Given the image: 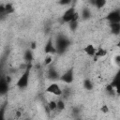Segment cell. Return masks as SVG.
<instances>
[{"mask_svg": "<svg viewBox=\"0 0 120 120\" xmlns=\"http://www.w3.org/2000/svg\"><path fill=\"white\" fill-rule=\"evenodd\" d=\"M107 52H107L106 49H103L101 46H99L98 49H96V53H95V56H94L95 61H97V59L99 58V57L106 56V55H107Z\"/></svg>", "mask_w": 120, "mask_h": 120, "instance_id": "obj_10", "label": "cell"}, {"mask_svg": "<svg viewBox=\"0 0 120 120\" xmlns=\"http://www.w3.org/2000/svg\"><path fill=\"white\" fill-rule=\"evenodd\" d=\"M115 63L117 65H119V63H120V55H116L115 56Z\"/></svg>", "mask_w": 120, "mask_h": 120, "instance_id": "obj_28", "label": "cell"}, {"mask_svg": "<svg viewBox=\"0 0 120 120\" xmlns=\"http://www.w3.org/2000/svg\"><path fill=\"white\" fill-rule=\"evenodd\" d=\"M114 91H115V89H114L111 84H108V85L106 86V92H107L109 95L112 96V95L114 94Z\"/></svg>", "mask_w": 120, "mask_h": 120, "instance_id": "obj_20", "label": "cell"}, {"mask_svg": "<svg viewBox=\"0 0 120 120\" xmlns=\"http://www.w3.org/2000/svg\"><path fill=\"white\" fill-rule=\"evenodd\" d=\"M0 120H5V106L0 109Z\"/></svg>", "mask_w": 120, "mask_h": 120, "instance_id": "obj_25", "label": "cell"}, {"mask_svg": "<svg viewBox=\"0 0 120 120\" xmlns=\"http://www.w3.org/2000/svg\"><path fill=\"white\" fill-rule=\"evenodd\" d=\"M48 75H49V77L52 78V79H59V77H60V75L58 74L57 70H56L53 67H51V68H50L49 72H48Z\"/></svg>", "mask_w": 120, "mask_h": 120, "instance_id": "obj_12", "label": "cell"}, {"mask_svg": "<svg viewBox=\"0 0 120 120\" xmlns=\"http://www.w3.org/2000/svg\"><path fill=\"white\" fill-rule=\"evenodd\" d=\"M70 2L71 1H69V0H64V1H60L59 4L60 5H68V4H70Z\"/></svg>", "mask_w": 120, "mask_h": 120, "instance_id": "obj_27", "label": "cell"}, {"mask_svg": "<svg viewBox=\"0 0 120 120\" xmlns=\"http://www.w3.org/2000/svg\"><path fill=\"white\" fill-rule=\"evenodd\" d=\"M52 62V57L51 55H49V56H47V57L45 58V60H44V65H45V66H49Z\"/></svg>", "mask_w": 120, "mask_h": 120, "instance_id": "obj_23", "label": "cell"}, {"mask_svg": "<svg viewBox=\"0 0 120 120\" xmlns=\"http://www.w3.org/2000/svg\"><path fill=\"white\" fill-rule=\"evenodd\" d=\"M30 68H31V64H28L26 66L25 71L18 79V81L16 82V85L19 88L22 89V88H25L28 85V83H29V75H30Z\"/></svg>", "mask_w": 120, "mask_h": 120, "instance_id": "obj_1", "label": "cell"}, {"mask_svg": "<svg viewBox=\"0 0 120 120\" xmlns=\"http://www.w3.org/2000/svg\"><path fill=\"white\" fill-rule=\"evenodd\" d=\"M91 3L98 8H101L105 6L106 1L105 0H95V1H91Z\"/></svg>", "mask_w": 120, "mask_h": 120, "instance_id": "obj_14", "label": "cell"}, {"mask_svg": "<svg viewBox=\"0 0 120 120\" xmlns=\"http://www.w3.org/2000/svg\"><path fill=\"white\" fill-rule=\"evenodd\" d=\"M111 30L112 33L114 35H119L120 33V22H114V23H111Z\"/></svg>", "mask_w": 120, "mask_h": 120, "instance_id": "obj_11", "label": "cell"}, {"mask_svg": "<svg viewBox=\"0 0 120 120\" xmlns=\"http://www.w3.org/2000/svg\"><path fill=\"white\" fill-rule=\"evenodd\" d=\"M99 111H100L102 113H108V112H110V109H109L108 105H106V104H103V105L100 107Z\"/></svg>", "mask_w": 120, "mask_h": 120, "instance_id": "obj_22", "label": "cell"}, {"mask_svg": "<svg viewBox=\"0 0 120 120\" xmlns=\"http://www.w3.org/2000/svg\"><path fill=\"white\" fill-rule=\"evenodd\" d=\"M8 89V82L6 81L5 78H1L0 79V95L3 96L7 94Z\"/></svg>", "mask_w": 120, "mask_h": 120, "instance_id": "obj_8", "label": "cell"}, {"mask_svg": "<svg viewBox=\"0 0 120 120\" xmlns=\"http://www.w3.org/2000/svg\"><path fill=\"white\" fill-rule=\"evenodd\" d=\"M75 12H76V9H75L74 7L68 8L64 12V14L62 15V21H63L64 22H71L72 17H73V15H74Z\"/></svg>", "mask_w": 120, "mask_h": 120, "instance_id": "obj_5", "label": "cell"}, {"mask_svg": "<svg viewBox=\"0 0 120 120\" xmlns=\"http://www.w3.org/2000/svg\"><path fill=\"white\" fill-rule=\"evenodd\" d=\"M82 51L84 52V53L88 56H95V53H96V48L94 47V45L92 44H87L83 49Z\"/></svg>", "mask_w": 120, "mask_h": 120, "instance_id": "obj_9", "label": "cell"}, {"mask_svg": "<svg viewBox=\"0 0 120 120\" xmlns=\"http://www.w3.org/2000/svg\"><path fill=\"white\" fill-rule=\"evenodd\" d=\"M25 120H30V119H25Z\"/></svg>", "mask_w": 120, "mask_h": 120, "instance_id": "obj_30", "label": "cell"}, {"mask_svg": "<svg viewBox=\"0 0 120 120\" xmlns=\"http://www.w3.org/2000/svg\"><path fill=\"white\" fill-rule=\"evenodd\" d=\"M68 26H69V28H70L72 31H74V30H76L77 27H78V22H68Z\"/></svg>", "mask_w": 120, "mask_h": 120, "instance_id": "obj_21", "label": "cell"}, {"mask_svg": "<svg viewBox=\"0 0 120 120\" xmlns=\"http://www.w3.org/2000/svg\"><path fill=\"white\" fill-rule=\"evenodd\" d=\"M59 80L63 82H66V83H71L74 80V73H73V68H69L68 69L64 74H62L60 77H59Z\"/></svg>", "mask_w": 120, "mask_h": 120, "instance_id": "obj_3", "label": "cell"}, {"mask_svg": "<svg viewBox=\"0 0 120 120\" xmlns=\"http://www.w3.org/2000/svg\"><path fill=\"white\" fill-rule=\"evenodd\" d=\"M90 15H91V13H90V10H89L88 8H83V9H82V19L86 20V19L90 18Z\"/></svg>", "mask_w": 120, "mask_h": 120, "instance_id": "obj_18", "label": "cell"}, {"mask_svg": "<svg viewBox=\"0 0 120 120\" xmlns=\"http://www.w3.org/2000/svg\"><path fill=\"white\" fill-rule=\"evenodd\" d=\"M44 52L47 54H54L56 52V49H55V46L53 45V42H52V38H50L47 41V43L45 44Z\"/></svg>", "mask_w": 120, "mask_h": 120, "instance_id": "obj_7", "label": "cell"}, {"mask_svg": "<svg viewBox=\"0 0 120 120\" xmlns=\"http://www.w3.org/2000/svg\"><path fill=\"white\" fill-rule=\"evenodd\" d=\"M2 16H7L5 11V5H0V17Z\"/></svg>", "mask_w": 120, "mask_h": 120, "instance_id": "obj_24", "label": "cell"}, {"mask_svg": "<svg viewBox=\"0 0 120 120\" xmlns=\"http://www.w3.org/2000/svg\"><path fill=\"white\" fill-rule=\"evenodd\" d=\"M65 108H66V104H65L64 100L59 99V100L56 101V110H57V111L62 112V111L65 110Z\"/></svg>", "mask_w": 120, "mask_h": 120, "instance_id": "obj_16", "label": "cell"}, {"mask_svg": "<svg viewBox=\"0 0 120 120\" xmlns=\"http://www.w3.org/2000/svg\"><path fill=\"white\" fill-rule=\"evenodd\" d=\"M77 120H81V119H77Z\"/></svg>", "mask_w": 120, "mask_h": 120, "instance_id": "obj_31", "label": "cell"}, {"mask_svg": "<svg viewBox=\"0 0 120 120\" xmlns=\"http://www.w3.org/2000/svg\"><path fill=\"white\" fill-rule=\"evenodd\" d=\"M48 109H49L51 112L55 111V110H56V101H54V100L49 101V103H48Z\"/></svg>", "mask_w": 120, "mask_h": 120, "instance_id": "obj_19", "label": "cell"}, {"mask_svg": "<svg viewBox=\"0 0 120 120\" xmlns=\"http://www.w3.org/2000/svg\"><path fill=\"white\" fill-rule=\"evenodd\" d=\"M34 49H36V42L35 41H33L31 43V50H34Z\"/></svg>", "mask_w": 120, "mask_h": 120, "instance_id": "obj_29", "label": "cell"}, {"mask_svg": "<svg viewBox=\"0 0 120 120\" xmlns=\"http://www.w3.org/2000/svg\"><path fill=\"white\" fill-rule=\"evenodd\" d=\"M106 20L109 21L110 23L120 22V12H119V10H113V11L110 12L106 16Z\"/></svg>", "mask_w": 120, "mask_h": 120, "instance_id": "obj_6", "label": "cell"}, {"mask_svg": "<svg viewBox=\"0 0 120 120\" xmlns=\"http://www.w3.org/2000/svg\"><path fill=\"white\" fill-rule=\"evenodd\" d=\"M22 112L21 111H16V112H15V118L19 119V118L22 116Z\"/></svg>", "mask_w": 120, "mask_h": 120, "instance_id": "obj_26", "label": "cell"}, {"mask_svg": "<svg viewBox=\"0 0 120 120\" xmlns=\"http://www.w3.org/2000/svg\"><path fill=\"white\" fill-rule=\"evenodd\" d=\"M5 11H6V14L8 15V14H11L14 12V8H13V5L10 4V3H8L5 5Z\"/></svg>", "mask_w": 120, "mask_h": 120, "instance_id": "obj_17", "label": "cell"}, {"mask_svg": "<svg viewBox=\"0 0 120 120\" xmlns=\"http://www.w3.org/2000/svg\"><path fill=\"white\" fill-rule=\"evenodd\" d=\"M23 58L28 64H31V61L33 60V52H32V51L31 50H26L25 52L23 53Z\"/></svg>", "mask_w": 120, "mask_h": 120, "instance_id": "obj_13", "label": "cell"}, {"mask_svg": "<svg viewBox=\"0 0 120 120\" xmlns=\"http://www.w3.org/2000/svg\"><path fill=\"white\" fill-rule=\"evenodd\" d=\"M45 91L47 93H50V94L54 95L56 97H60V96L63 95V90L60 88V86L56 82H52L50 85H48Z\"/></svg>", "mask_w": 120, "mask_h": 120, "instance_id": "obj_2", "label": "cell"}, {"mask_svg": "<svg viewBox=\"0 0 120 120\" xmlns=\"http://www.w3.org/2000/svg\"><path fill=\"white\" fill-rule=\"evenodd\" d=\"M68 43H69V41H68L66 38L61 37L60 38H58V40H57V42H56V46H55L56 52H57V51H58L59 52H64V51L68 48Z\"/></svg>", "mask_w": 120, "mask_h": 120, "instance_id": "obj_4", "label": "cell"}, {"mask_svg": "<svg viewBox=\"0 0 120 120\" xmlns=\"http://www.w3.org/2000/svg\"><path fill=\"white\" fill-rule=\"evenodd\" d=\"M82 85H83V88L86 89V90H92L93 89V82L89 79H85L83 81Z\"/></svg>", "mask_w": 120, "mask_h": 120, "instance_id": "obj_15", "label": "cell"}]
</instances>
